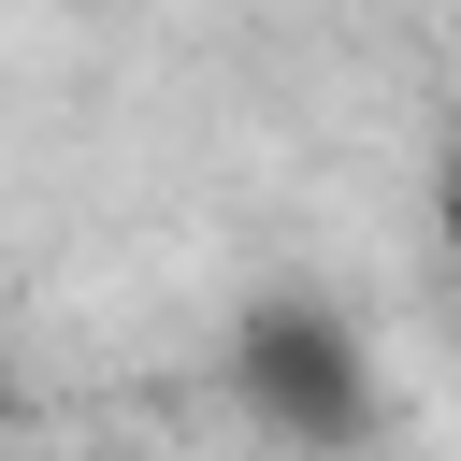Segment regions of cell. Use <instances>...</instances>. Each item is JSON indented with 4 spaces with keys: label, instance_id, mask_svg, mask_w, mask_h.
<instances>
[{
    "label": "cell",
    "instance_id": "cell-1",
    "mask_svg": "<svg viewBox=\"0 0 461 461\" xmlns=\"http://www.w3.org/2000/svg\"><path fill=\"white\" fill-rule=\"evenodd\" d=\"M230 403H245L274 447L346 461V447L375 432V346H360V317H346V303H317V288L245 303V317H230Z\"/></svg>",
    "mask_w": 461,
    "mask_h": 461
},
{
    "label": "cell",
    "instance_id": "cell-2",
    "mask_svg": "<svg viewBox=\"0 0 461 461\" xmlns=\"http://www.w3.org/2000/svg\"><path fill=\"white\" fill-rule=\"evenodd\" d=\"M447 245H461V158H447Z\"/></svg>",
    "mask_w": 461,
    "mask_h": 461
}]
</instances>
